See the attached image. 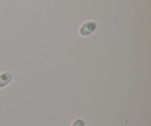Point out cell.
Segmentation results:
<instances>
[{"label": "cell", "instance_id": "obj_3", "mask_svg": "<svg viewBox=\"0 0 151 126\" xmlns=\"http://www.w3.org/2000/svg\"><path fill=\"white\" fill-rule=\"evenodd\" d=\"M71 126H85V121L82 119H77L73 121Z\"/></svg>", "mask_w": 151, "mask_h": 126}, {"label": "cell", "instance_id": "obj_1", "mask_svg": "<svg viewBox=\"0 0 151 126\" xmlns=\"http://www.w3.org/2000/svg\"><path fill=\"white\" fill-rule=\"evenodd\" d=\"M96 29H97V23L96 22L87 21V22H85L83 25L80 26L78 33L83 37H87L89 35H91L92 33H93Z\"/></svg>", "mask_w": 151, "mask_h": 126}, {"label": "cell", "instance_id": "obj_2", "mask_svg": "<svg viewBox=\"0 0 151 126\" xmlns=\"http://www.w3.org/2000/svg\"><path fill=\"white\" fill-rule=\"evenodd\" d=\"M12 74L11 72H3L0 74V88L7 86L12 81Z\"/></svg>", "mask_w": 151, "mask_h": 126}]
</instances>
